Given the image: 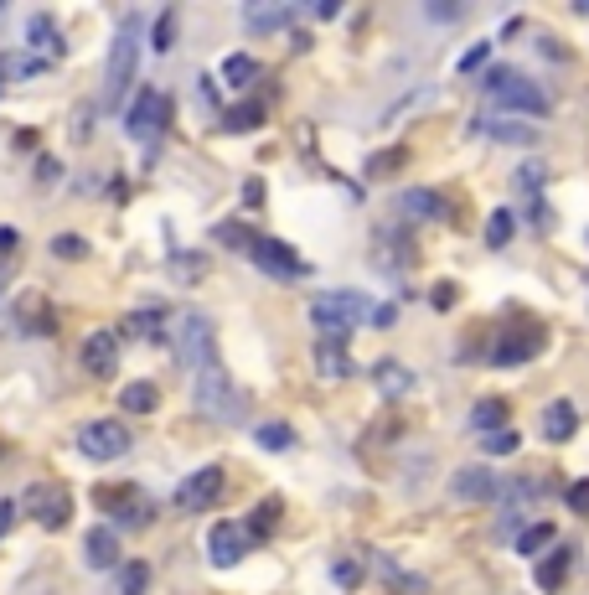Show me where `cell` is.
Returning a JSON list of instances; mask_svg holds the SVG:
<instances>
[{
	"instance_id": "obj_1",
	"label": "cell",
	"mask_w": 589,
	"mask_h": 595,
	"mask_svg": "<svg viewBox=\"0 0 589 595\" xmlns=\"http://www.w3.org/2000/svg\"><path fill=\"white\" fill-rule=\"evenodd\" d=\"M367 316H378V311H372V301L362 290H326V295L310 301V321H316L321 342H347L352 326L367 321Z\"/></svg>"
},
{
	"instance_id": "obj_2",
	"label": "cell",
	"mask_w": 589,
	"mask_h": 595,
	"mask_svg": "<svg viewBox=\"0 0 589 595\" xmlns=\"http://www.w3.org/2000/svg\"><path fill=\"white\" fill-rule=\"evenodd\" d=\"M192 404H197V414H207L212 425H233L243 414V394H238V383L228 378L223 363L192 373Z\"/></svg>"
},
{
	"instance_id": "obj_3",
	"label": "cell",
	"mask_w": 589,
	"mask_h": 595,
	"mask_svg": "<svg viewBox=\"0 0 589 595\" xmlns=\"http://www.w3.org/2000/svg\"><path fill=\"white\" fill-rule=\"evenodd\" d=\"M171 347H176V363L186 373H202L212 363H223L217 357V332H212V321L202 311H181L176 316V332H171Z\"/></svg>"
},
{
	"instance_id": "obj_4",
	"label": "cell",
	"mask_w": 589,
	"mask_h": 595,
	"mask_svg": "<svg viewBox=\"0 0 589 595\" xmlns=\"http://www.w3.org/2000/svg\"><path fill=\"white\" fill-rule=\"evenodd\" d=\"M481 88H486V99H496V104L512 109V114H533V119L548 114V94H543L533 78H522V73H512V68H491V73L481 78Z\"/></svg>"
},
{
	"instance_id": "obj_5",
	"label": "cell",
	"mask_w": 589,
	"mask_h": 595,
	"mask_svg": "<svg viewBox=\"0 0 589 595\" xmlns=\"http://www.w3.org/2000/svg\"><path fill=\"white\" fill-rule=\"evenodd\" d=\"M135 63H140V16H124L109 47V88H104L109 104H124V94L135 83Z\"/></svg>"
},
{
	"instance_id": "obj_6",
	"label": "cell",
	"mask_w": 589,
	"mask_h": 595,
	"mask_svg": "<svg viewBox=\"0 0 589 595\" xmlns=\"http://www.w3.org/2000/svg\"><path fill=\"white\" fill-rule=\"evenodd\" d=\"M166 119H171V104H166V94H155V88H145V94L130 104V114H124V130H130L135 140H145V145H161V135H166Z\"/></svg>"
},
{
	"instance_id": "obj_7",
	"label": "cell",
	"mask_w": 589,
	"mask_h": 595,
	"mask_svg": "<svg viewBox=\"0 0 589 595\" xmlns=\"http://www.w3.org/2000/svg\"><path fill=\"white\" fill-rule=\"evenodd\" d=\"M78 451L88 461H119L124 451H130V430H124L119 420H88L78 430Z\"/></svg>"
},
{
	"instance_id": "obj_8",
	"label": "cell",
	"mask_w": 589,
	"mask_h": 595,
	"mask_svg": "<svg viewBox=\"0 0 589 595\" xmlns=\"http://www.w3.org/2000/svg\"><path fill=\"white\" fill-rule=\"evenodd\" d=\"M248 544H254V533H248V523H238V518L217 523V528L207 533V554H212L217 570H233V564L248 554Z\"/></svg>"
},
{
	"instance_id": "obj_9",
	"label": "cell",
	"mask_w": 589,
	"mask_h": 595,
	"mask_svg": "<svg viewBox=\"0 0 589 595\" xmlns=\"http://www.w3.org/2000/svg\"><path fill=\"white\" fill-rule=\"evenodd\" d=\"M26 518L42 523V528H62V523L73 518V497L62 492V487H52V482H42V487L26 492Z\"/></svg>"
},
{
	"instance_id": "obj_10",
	"label": "cell",
	"mask_w": 589,
	"mask_h": 595,
	"mask_svg": "<svg viewBox=\"0 0 589 595\" xmlns=\"http://www.w3.org/2000/svg\"><path fill=\"white\" fill-rule=\"evenodd\" d=\"M217 497H223V471H217V466H202L197 476H186V482H181L176 508H181V513H207Z\"/></svg>"
},
{
	"instance_id": "obj_11",
	"label": "cell",
	"mask_w": 589,
	"mask_h": 595,
	"mask_svg": "<svg viewBox=\"0 0 589 595\" xmlns=\"http://www.w3.org/2000/svg\"><path fill=\"white\" fill-rule=\"evenodd\" d=\"M99 508L104 513H114V523H124V528H140V523H150V497L140 492V487H104L99 492Z\"/></svg>"
},
{
	"instance_id": "obj_12",
	"label": "cell",
	"mask_w": 589,
	"mask_h": 595,
	"mask_svg": "<svg viewBox=\"0 0 589 595\" xmlns=\"http://www.w3.org/2000/svg\"><path fill=\"white\" fill-rule=\"evenodd\" d=\"M254 264L264 275H274V280H300L310 264L290 249V244H279V238H259V249H254Z\"/></svg>"
},
{
	"instance_id": "obj_13",
	"label": "cell",
	"mask_w": 589,
	"mask_h": 595,
	"mask_svg": "<svg viewBox=\"0 0 589 595\" xmlns=\"http://www.w3.org/2000/svg\"><path fill=\"white\" fill-rule=\"evenodd\" d=\"M26 52H31V57H42L47 68L57 63L62 52H68V42H62V26H57L47 11H37V16L26 21Z\"/></svg>"
},
{
	"instance_id": "obj_14",
	"label": "cell",
	"mask_w": 589,
	"mask_h": 595,
	"mask_svg": "<svg viewBox=\"0 0 589 595\" xmlns=\"http://www.w3.org/2000/svg\"><path fill=\"white\" fill-rule=\"evenodd\" d=\"M538 352H543V332H538V326H522V332H507L502 342L491 347V363L496 368H517V363H533Z\"/></svg>"
},
{
	"instance_id": "obj_15",
	"label": "cell",
	"mask_w": 589,
	"mask_h": 595,
	"mask_svg": "<svg viewBox=\"0 0 589 595\" xmlns=\"http://www.w3.org/2000/svg\"><path fill=\"white\" fill-rule=\"evenodd\" d=\"M398 207H403V218H419V223H440L450 213V202L434 192V187H409V192L398 197Z\"/></svg>"
},
{
	"instance_id": "obj_16",
	"label": "cell",
	"mask_w": 589,
	"mask_h": 595,
	"mask_svg": "<svg viewBox=\"0 0 589 595\" xmlns=\"http://www.w3.org/2000/svg\"><path fill=\"white\" fill-rule=\"evenodd\" d=\"M243 21H248V32H279V26L295 21V6H285V0H248Z\"/></svg>"
},
{
	"instance_id": "obj_17",
	"label": "cell",
	"mask_w": 589,
	"mask_h": 595,
	"mask_svg": "<svg viewBox=\"0 0 589 595\" xmlns=\"http://www.w3.org/2000/svg\"><path fill=\"white\" fill-rule=\"evenodd\" d=\"M114 363H119V337H114V332H93V337L83 342V368H88L93 378H109Z\"/></svg>"
},
{
	"instance_id": "obj_18",
	"label": "cell",
	"mask_w": 589,
	"mask_h": 595,
	"mask_svg": "<svg viewBox=\"0 0 589 595\" xmlns=\"http://www.w3.org/2000/svg\"><path fill=\"white\" fill-rule=\"evenodd\" d=\"M496 492H502V482H496L486 466L455 471V497H465V502H496Z\"/></svg>"
},
{
	"instance_id": "obj_19",
	"label": "cell",
	"mask_w": 589,
	"mask_h": 595,
	"mask_svg": "<svg viewBox=\"0 0 589 595\" xmlns=\"http://www.w3.org/2000/svg\"><path fill=\"white\" fill-rule=\"evenodd\" d=\"M574 430H579V409L569 399H553L543 409V440L548 445H564V440H574Z\"/></svg>"
},
{
	"instance_id": "obj_20",
	"label": "cell",
	"mask_w": 589,
	"mask_h": 595,
	"mask_svg": "<svg viewBox=\"0 0 589 595\" xmlns=\"http://www.w3.org/2000/svg\"><path fill=\"white\" fill-rule=\"evenodd\" d=\"M476 135L502 140V145H533V140H538V130H533V125H517V119H502V114L476 119Z\"/></svg>"
},
{
	"instance_id": "obj_21",
	"label": "cell",
	"mask_w": 589,
	"mask_h": 595,
	"mask_svg": "<svg viewBox=\"0 0 589 595\" xmlns=\"http://www.w3.org/2000/svg\"><path fill=\"white\" fill-rule=\"evenodd\" d=\"M83 554H88L93 570H114V559H119V539H114L109 528H93L88 539H83Z\"/></svg>"
},
{
	"instance_id": "obj_22",
	"label": "cell",
	"mask_w": 589,
	"mask_h": 595,
	"mask_svg": "<svg viewBox=\"0 0 589 595\" xmlns=\"http://www.w3.org/2000/svg\"><path fill=\"white\" fill-rule=\"evenodd\" d=\"M569 564H574V554H569L564 544H558V549H553V554L538 564V590H548V595H553V590H564V580H569Z\"/></svg>"
},
{
	"instance_id": "obj_23",
	"label": "cell",
	"mask_w": 589,
	"mask_h": 595,
	"mask_svg": "<svg viewBox=\"0 0 589 595\" xmlns=\"http://www.w3.org/2000/svg\"><path fill=\"white\" fill-rule=\"evenodd\" d=\"M471 430L502 435V430H507V399H481V404L471 409Z\"/></svg>"
},
{
	"instance_id": "obj_24",
	"label": "cell",
	"mask_w": 589,
	"mask_h": 595,
	"mask_svg": "<svg viewBox=\"0 0 589 595\" xmlns=\"http://www.w3.org/2000/svg\"><path fill=\"white\" fill-rule=\"evenodd\" d=\"M316 368H321L326 378H352V373H357L341 342H316Z\"/></svg>"
},
{
	"instance_id": "obj_25",
	"label": "cell",
	"mask_w": 589,
	"mask_h": 595,
	"mask_svg": "<svg viewBox=\"0 0 589 595\" xmlns=\"http://www.w3.org/2000/svg\"><path fill=\"white\" fill-rule=\"evenodd\" d=\"M259 125H264V104L259 99H243L238 109L223 114V130L228 135H248V130H259Z\"/></svg>"
},
{
	"instance_id": "obj_26",
	"label": "cell",
	"mask_w": 589,
	"mask_h": 595,
	"mask_svg": "<svg viewBox=\"0 0 589 595\" xmlns=\"http://www.w3.org/2000/svg\"><path fill=\"white\" fill-rule=\"evenodd\" d=\"M372 378H378L383 399H403V394L414 389V373L403 368V363H378V373H372Z\"/></svg>"
},
{
	"instance_id": "obj_27",
	"label": "cell",
	"mask_w": 589,
	"mask_h": 595,
	"mask_svg": "<svg viewBox=\"0 0 589 595\" xmlns=\"http://www.w3.org/2000/svg\"><path fill=\"white\" fill-rule=\"evenodd\" d=\"M155 404H161L155 383H124V394H119V409L124 414H155Z\"/></svg>"
},
{
	"instance_id": "obj_28",
	"label": "cell",
	"mask_w": 589,
	"mask_h": 595,
	"mask_svg": "<svg viewBox=\"0 0 589 595\" xmlns=\"http://www.w3.org/2000/svg\"><path fill=\"white\" fill-rule=\"evenodd\" d=\"M553 539H558L553 523H533V528L517 533V554H553V549H558Z\"/></svg>"
},
{
	"instance_id": "obj_29",
	"label": "cell",
	"mask_w": 589,
	"mask_h": 595,
	"mask_svg": "<svg viewBox=\"0 0 589 595\" xmlns=\"http://www.w3.org/2000/svg\"><path fill=\"white\" fill-rule=\"evenodd\" d=\"M217 244H233L238 254H248V259H254V249H259V233H254V228H243V223H217Z\"/></svg>"
},
{
	"instance_id": "obj_30",
	"label": "cell",
	"mask_w": 589,
	"mask_h": 595,
	"mask_svg": "<svg viewBox=\"0 0 589 595\" xmlns=\"http://www.w3.org/2000/svg\"><path fill=\"white\" fill-rule=\"evenodd\" d=\"M145 590H150V564L145 559L119 564V595H145Z\"/></svg>"
},
{
	"instance_id": "obj_31",
	"label": "cell",
	"mask_w": 589,
	"mask_h": 595,
	"mask_svg": "<svg viewBox=\"0 0 589 595\" xmlns=\"http://www.w3.org/2000/svg\"><path fill=\"white\" fill-rule=\"evenodd\" d=\"M223 78H228L233 88H243V83L259 78V63H254L248 52H233V57H223Z\"/></svg>"
},
{
	"instance_id": "obj_32",
	"label": "cell",
	"mask_w": 589,
	"mask_h": 595,
	"mask_svg": "<svg viewBox=\"0 0 589 595\" xmlns=\"http://www.w3.org/2000/svg\"><path fill=\"white\" fill-rule=\"evenodd\" d=\"M150 47H155V52H171V47H176V6H166L161 16H155V26H150Z\"/></svg>"
},
{
	"instance_id": "obj_33",
	"label": "cell",
	"mask_w": 589,
	"mask_h": 595,
	"mask_svg": "<svg viewBox=\"0 0 589 595\" xmlns=\"http://www.w3.org/2000/svg\"><path fill=\"white\" fill-rule=\"evenodd\" d=\"M512 228H517L512 213H507V207H496L491 223H486V244H491V249H507V244H512Z\"/></svg>"
},
{
	"instance_id": "obj_34",
	"label": "cell",
	"mask_w": 589,
	"mask_h": 595,
	"mask_svg": "<svg viewBox=\"0 0 589 595\" xmlns=\"http://www.w3.org/2000/svg\"><path fill=\"white\" fill-rule=\"evenodd\" d=\"M259 445H264V451H290L295 430L290 425H259Z\"/></svg>"
},
{
	"instance_id": "obj_35",
	"label": "cell",
	"mask_w": 589,
	"mask_h": 595,
	"mask_svg": "<svg viewBox=\"0 0 589 595\" xmlns=\"http://www.w3.org/2000/svg\"><path fill=\"white\" fill-rule=\"evenodd\" d=\"M21 326H37V337H52V316H47L42 301H26L21 306Z\"/></svg>"
},
{
	"instance_id": "obj_36",
	"label": "cell",
	"mask_w": 589,
	"mask_h": 595,
	"mask_svg": "<svg viewBox=\"0 0 589 595\" xmlns=\"http://www.w3.org/2000/svg\"><path fill=\"white\" fill-rule=\"evenodd\" d=\"M52 254H57V259H83L88 244H83L78 233H57V238H52Z\"/></svg>"
},
{
	"instance_id": "obj_37",
	"label": "cell",
	"mask_w": 589,
	"mask_h": 595,
	"mask_svg": "<svg viewBox=\"0 0 589 595\" xmlns=\"http://www.w3.org/2000/svg\"><path fill=\"white\" fill-rule=\"evenodd\" d=\"M274 513H279V497H269L264 508H259L254 518H248V533H254V539H264V533L274 528Z\"/></svg>"
},
{
	"instance_id": "obj_38",
	"label": "cell",
	"mask_w": 589,
	"mask_h": 595,
	"mask_svg": "<svg viewBox=\"0 0 589 595\" xmlns=\"http://www.w3.org/2000/svg\"><path fill=\"white\" fill-rule=\"evenodd\" d=\"M398 161H403V145H393V151H378V156L367 161V176H388Z\"/></svg>"
},
{
	"instance_id": "obj_39",
	"label": "cell",
	"mask_w": 589,
	"mask_h": 595,
	"mask_svg": "<svg viewBox=\"0 0 589 595\" xmlns=\"http://www.w3.org/2000/svg\"><path fill=\"white\" fill-rule=\"evenodd\" d=\"M130 326H135L140 337H161V311H140V316H135Z\"/></svg>"
},
{
	"instance_id": "obj_40",
	"label": "cell",
	"mask_w": 589,
	"mask_h": 595,
	"mask_svg": "<svg viewBox=\"0 0 589 595\" xmlns=\"http://www.w3.org/2000/svg\"><path fill=\"white\" fill-rule=\"evenodd\" d=\"M486 451H491V456H512V451H517V435H512V430L486 435Z\"/></svg>"
},
{
	"instance_id": "obj_41",
	"label": "cell",
	"mask_w": 589,
	"mask_h": 595,
	"mask_svg": "<svg viewBox=\"0 0 589 595\" xmlns=\"http://www.w3.org/2000/svg\"><path fill=\"white\" fill-rule=\"evenodd\" d=\"M486 52H491V42H476L471 52H465V57H460V73H476V68L486 63Z\"/></svg>"
},
{
	"instance_id": "obj_42",
	"label": "cell",
	"mask_w": 589,
	"mask_h": 595,
	"mask_svg": "<svg viewBox=\"0 0 589 595\" xmlns=\"http://www.w3.org/2000/svg\"><path fill=\"white\" fill-rule=\"evenodd\" d=\"M564 502H569V508H574V513H589V482H574Z\"/></svg>"
},
{
	"instance_id": "obj_43",
	"label": "cell",
	"mask_w": 589,
	"mask_h": 595,
	"mask_svg": "<svg viewBox=\"0 0 589 595\" xmlns=\"http://www.w3.org/2000/svg\"><path fill=\"white\" fill-rule=\"evenodd\" d=\"M460 16H465V6H445V0L429 6V21H460Z\"/></svg>"
},
{
	"instance_id": "obj_44",
	"label": "cell",
	"mask_w": 589,
	"mask_h": 595,
	"mask_svg": "<svg viewBox=\"0 0 589 595\" xmlns=\"http://www.w3.org/2000/svg\"><path fill=\"white\" fill-rule=\"evenodd\" d=\"M429 301H434V311H450V306H455V285H434Z\"/></svg>"
},
{
	"instance_id": "obj_45",
	"label": "cell",
	"mask_w": 589,
	"mask_h": 595,
	"mask_svg": "<svg viewBox=\"0 0 589 595\" xmlns=\"http://www.w3.org/2000/svg\"><path fill=\"white\" fill-rule=\"evenodd\" d=\"M11 523H16V502H0V539L11 533Z\"/></svg>"
},
{
	"instance_id": "obj_46",
	"label": "cell",
	"mask_w": 589,
	"mask_h": 595,
	"mask_svg": "<svg viewBox=\"0 0 589 595\" xmlns=\"http://www.w3.org/2000/svg\"><path fill=\"white\" fill-rule=\"evenodd\" d=\"M16 83V68H11V57L6 52H0V94H6V88Z\"/></svg>"
},
{
	"instance_id": "obj_47",
	"label": "cell",
	"mask_w": 589,
	"mask_h": 595,
	"mask_svg": "<svg viewBox=\"0 0 589 595\" xmlns=\"http://www.w3.org/2000/svg\"><path fill=\"white\" fill-rule=\"evenodd\" d=\"M310 16H321V21H331V16H336V0H310Z\"/></svg>"
},
{
	"instance_id": "obj_48",
	"label": "cell",
	"mask_w": 589,
	"mask_h": 595,
	"mask_svg": "<svg viewBox=\"0 0 589 595\" xmlns=\"http://www.w3.org/2000/svg\"><path fill=\"white\" fill-rule=\"evenodd\" d=\"M243 197H248V207H259V202H264V182H248Z\"/></svg>"
},
{
	"instance_id": "obj_49",
	"label": "cell",
	"mask_w": 589,
	"mask_h": 595,
	"mask_svg": "<svg viewBox=\"0 0 589 595\" xmlns=\"http://www.w3.org/2000/svg\"><path fill=\"white\" fill-rule=\"evenodd\" d=\"M336 580L341 585H357V564H336Z\"/></svg>"
},
{
	"instance_id": "obj_50",
	"label": "cell",
	"mask_w": 589,
	"mask_h": 595,
	"mask_svg": "<svg viewBox=\"0 0 589 595\" xmlns=\"http://www.w3.org/2000/svg\"><path fill=\"white\" fill-rule=\"evenodd\" d=\"M16 249V228H0V254H11Z\"/></svg>"
},
{
	"instance_id": "obj_51",
	"label": "cell",
	"mask_w": 589,
	"mask_h": 595,
	"mask_svg": "<svg viewBox=\"0 0 589 595\" xmlns=\"http://www.w3.org/2000/svg\"><path fill=\"white\" fill-rule=\"evenodd\" d=\"M0 11H6V6H0Z\"/></svg>"
}]
</instances>
